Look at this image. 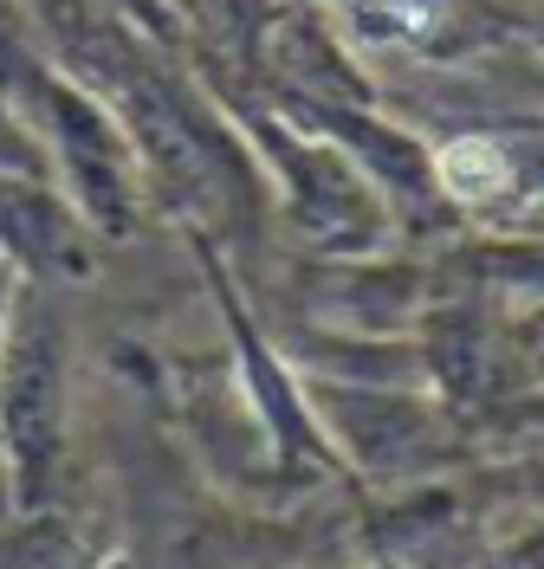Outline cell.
I'll return each mask as SVG.
<instances>
[{
    "label": "cell",
    "mask_w": 544,
    "mask_h": 569,
    "mask_svg": "<svg viewBox=\"0 0 544 569\" xmlns=\"http://www.w3.org/2000/svg\"><path fill=\"white\" fill-rule=\"evenodd\" d=\"M435 169H441V188L454 194V201H493L500 188L512 181L506 169V156L493 149L486 137H461V142H447L435 156Z\"/></svg>",
    "instance_id": "6da1fadb"
}]
</instances>
